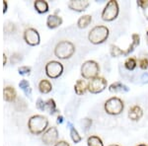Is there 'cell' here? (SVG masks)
Listing matches in <instances>:
<instances>
[{
    "label": "cell",
    "mask_w": 148,
    "mask_h": 146,
    "mask_svg": "<svg viewBox=\"0 0 148 146\" xmlns=\"http://www.w3.org/2000/svg\"><path fill=\"white\" fill-rule=\"evenodd\" d=\"M49 125V119L47 117L42 114H35L31 117L28 121V128L33 134H40L46 131V129Z\"/></svg>",
    "instance_id": "6da1fadb"
},
{
    "label": "cell",
    "mask_w": 148,
    "mask_h": 146,
    "mask_svg": "<svg viewBox=\"0 0 148 146\" xmlns=\"http://www.w3.org/2000/svg\"><path fill=\"white\" fill-rule=\"evenodd\" d=\"M110 31L106 26H95L89 32L88 35V39H89L90 42L93 45H100L105 42L109 38Z\"/></svg>",
    "instance_id": "7a4b0ae2"
},
{
    "label": "cell",
    "mask_w": 148,
    "mask_h": 146,
    "mask_svg": "<svg viewBox=\"0 0 148 146\" xmlns=\"http://www.w3.org/2000/svg\"><path fill=\"white\" fill-rule=\"evenodd\" d=\"M75 52V47L69 40H61L54 47V56L59 59L70 58Z\"/></svg>",
    "instance_id": "3957f363"
},
{
    "label": "cell",
    "mask_w": 148,
    "mask_h": 146,
    "mask_svg": "<svg viewBox=\"0 0 148 146\" xmlns=\"http://www.w3.org/2000/svg\"><path fill=\"white\" fill-rule=\"evenodd\" d=\"M104 109L107 114H111V116H118L123 111L125 105H123V100H121L120 98L112 97L105 103Z\"/></svg>",
    "instance_id": "277c9868"
},
{
    "label": "cell",
    "mask_w": 148,
    "mask_h": 146,
    "mask_svg": "<svg viewBox=\"0 0 148 146\" xmlns=\"http://www.w3.org/2000/svg\"><path fill=\"white\" fill-rule=\"evenodd\" d=\"M100 72V66L95 60H87L81 66V75L84 79H92L98 77Z\"/></svg>",
    "instance_id": "5b68a950"
},
{
    "label": "cell",
    "mask_w": 148,
    "mask_h": 146,
    "mask_svg": "<svg viewBox=\"0 0 148 146\" xmlns=\"http://www.w3.org/2000/svg\"><path fill=\"white\" fill-rule=\"evenodd\" d=\"M119 3L114 0H111L107 3L102 12V19L107 22H111L116 19L119 15Z\"/></svg>",
    "instance_id": "8992f818"
},
{
    "label": "cell",
    "mask_w": 148,
    "mask_h": 146,
    "mask_svg": "<svg viewBox=\"0 0 148 146\" xmlns=\"http://www.w3.org/2000/svg\"><path fill=\"white\" fill-rule=\"evenodd\" d=\"M45 71H46L47 77H49L51 79L58 78L63 72V65L59 61H56V60L49 61L46 64Z\"/></svg>",
    "instance_id": "52a82bcc"
},
{
    "label": "cell",
    "mask_w": 148,
    "mask_h": 146,
    "mask_svg": "<svg viewBox=\"0 0 148 146\" xmlns=\"http://www.w3.org/2000/svg\"><path fill=\"white\" fill-rule=\"evenodd\" d=\"M108 82L104 77H98L90 80V82L88 83V91L92 94H99V93L103 92L107 88Z\"/></svg>",
    "instance_id": "ba28073f"
},
{
    "label": "cell",
    "mask_w": 148,
    "mask_h": 146,
    "mask_svg": "<svg viewBox=\"0 0 148 146\" xmlns=\"http://www.w3.org/2000/svg\"><path fill=\"white\" fill-rule=\"evenodd\" d=\"M24 40L27 42L29 45H32V47H35V45H38L40 42V34L36 29L34 28H28L24 31Z\"/></svg>",
    "instance_id": "9c48e42d"
},
{
    "label": "cell",
    "mask_w": 148,
    "mask_h": 146,
    "mask_svg": "<svg viewBox=\"0 0 148 146\" xmlns=\"http://www.w3.org/2000/svg\"><path fill=\"white\" fill-rule=\"evenodd\" d=\"M57 138H58V130L56 126L47 128L42 135V140L46 145L56 144Z\"/></svg>",
    "instance_id": "30bf717a"
},
{
    "label": "cell",
    "mask_w": 148,
    "mask_h": 146,
    "mask_svg": "<svg viewBox=\"0 0 148 146\" xmlns=\"http://www.w3.org/2000/svg\"><path fill=\"white\" fill-rule=\"evenodd\" d=\"M90 3L87 0H71L68 3V7L73 11L83 12L89 7Z\"/></svg>",
    "instance_id": "8fae6325"
},
{
    "label": "cell",
    "mask_w": 148,
    "mask_h": 146,
    "mask_svg": "<svg viewBox=\"0 0 148 146\" xmlns=\"http://www.w3.org/2000/svg\"><path fill=\"white\" fill-rule=\"evenodd\" d=\"M143 117V111L138 105L132 106L128 111V119L132 121H138Z\"/></svg>",
    "instance_id": "7c38bea8"
},
{
    "label": "cell",
    "mask_w": 148,
    "mask_h": 146,
    "mask_svg": "<svg viewBox=\"0 0 148 146\" xmlns=\"http://www.w3.org/2000/svg\"><path fill=\"white\" fill-rule=\"evenodd\" d=\"M62 24V18L56 14H51L47 16V26L49 29H56Z\"/></svg>",
    "instance_id": "4fadbf2b"
},
{
    "label": "cell",
    "mask_w": 148,
    "mask_h": 146,
    "mask_svg": "<svg viewBox=\"0 0 148 146\" xmlns=\"http://www.w3.org/2000/svg\"><path fill=\"white\" fill-rule=\"evenodd\" d=\"M3 98L6 102H14L17 98V93L11 86H7L3 90Z\"/></svg>",
    "instance_id": "5bb4252c"
},
{
    "label": "cell",
    "mask_w": 148,
    "mask_h": 146,
    "mask_svg": "<svg viewBox=\"0 0 148 146\" xmlns=\"http://www.w3.org/2000/svg\"><path fill=\"white\" fill-rule=\"evenodd\" d=\"M74 90H75V93L77 95H84L86 93V91L88 90V84L86 83L85 80L83 79H79V80L76 81L75 85H74Z\"/></svg>",
    "instance_id": "9a60e30c"
},
{
    "label": "cell",
    "mask_w": 148,
    "mask_h": 146,
    "mask_svg": "<svg viewBox=\"0 0 148 146\" xmlns=\"http://www.w3.org/2000/svg\"><path fill=\"white\" fill-rule=\"evenodd\" d=\"M34 7H35L36 11L40 14L47 13V12L49 11V4H47V2L45 1V0H37V1H35Z\"/></svg>",
    "instance_id": "2e32d148"
},
{
    "label": "cell",
    "mask_w": 148,
    "mask_h": 146,
    "mask_svg": "<svg viewBox=\"0 0 148 146\" xmlns=\"http://www.w3.org/2000/svg\"><path fill=\"white\" fill-rule=\"evenodd\" d=\"M109 90H110V92L116 93V92H127L130 89H128L127 86H125V84H123V83L114 82L112 85H110Z\"/></svg>",
    "instance_id": "e0dca14e"
},
{
    "label": "cell",
    "mask_w": 148,
    "mask_h": 146,
    "mask_svg": "<svg viewBox=\"0 0 148 146\" xmlns=\"http://www.w3.org/2000/svg\"><path fill=\"white\" fill-rule=\"evenodd\" d=\"M131 39H132V42H131V45L128 47V49H126V51H125V56H128L130 52H132L134 51V47L139 45L140 44V37L138 34H133L131 36Z\"/></svg>",
    "instance_id": "ac0fdd59"
},
{
    "label": "cell",
    "mask_w": 148,
    "mask_h": 146,
    "mask_svg": "<svg viewBox=\"0 0 148 146\" xmlns=\"http://www.w3.org/2000/svg\"><path fill=\"white\" fill-rule=\"evenodd\" d=\"M52 89L51 83L49 82V80H46V79H42L40 80V84H39V90L42 94H47L49 93Z\"/></svg>",
    "instance_id": "d6986e66"
},
{
    "label": "cell",
    "mask_w": 148,
    "mask_h": 146,
    "mask_svg": "<svg viewBox=\"0 0 148 146\" xmlns=\"http://www.w3.org/2000/svg\"><path fill=\"white\" fill-rule=\"evenodd\" d=\"M92 22V16L91 15H84L80 17L77 21V26L80 29H85L90 25Z\"/></svg>",
    "instance_id": "ffe728a7"
},
{
    "label": "cell",
    "mask_w": 148,
    "mask_h": 146,
    "mask_svg": "<svg viewBox=\"0 0 148 146\" xmlns=\"http://www.w3.org/2000/svg\"><path fill=\"white\" fill-rule=\"evenodd\" d=\"M87 145L88 146H104V143L101 138L97 135H91L87 139Z\"/></svg>",
    "instance_id": "44dd1931"
},
{
    "label": "cell",
    "mask_w": 148,
    "mask_h": 146,
    "mask_svg": "<svg viewBox=\"0 0 148 146\" xmlns=\"http://www.w3.org/2000/svg\"><path fill=\"white\" fill-rule=\"evenodd\" d=\"M69 124V129H70V136H71V139L73 140L74 143H78L80 142L81 140H82V137H81V135H79V133H78V131L76 130L75 127L71 124L70 123H68Z\"/></svg>",
    "instance_id": "7402d4cb"
},
{
    "label": "cell",
    "mask_w": 148,
    "mask_h": 146,
    "mask_svg": "<svg viewBox=\"0 0 148 146\" xmlns=\"http://www.w3.org/2000/svg\"><path fill=\"white\" fill-rule=\"evenodd\" d=\"M19 87H20L21 89L23 90V92L25 93L26 96H28V97H31V94H32V89H31L30 84H29V82H28L27 80L23 79V80L21 81L20 83H19Z\"/></svg>",
    "instance_id": "603a6c76"
},
{
    "label": "cell",
    "mask_w": 148,
    "mask_h": 146,
    "mask_svg": "<svg viewBox=\"0 0 148 146\" xmlns=\"http://www.w3.org/2000/svg\"><path fill=\"white\" fill-rule=\"evenodd\" d=\"M46 110H47L51 114H54L56 112H58L56 109V104L53 99H49L46 102Z\"/></svg>",
    "instance_id": "cb8c5ba5"
},
{
    "label": "cell",
    "mask_w": 148,
    "mask_h": 146,
    "mask_svg": "<svg viewBox=\"0 0 148 146\" xmlns=\"http://www.w3.org/2000/svg\"><path fill=\"white\" fill-rule=\"evenodd\" d=\"M137 65V62H136V59L133 58V57H130V58H127L125 62V68L127 69V70H133V69H135Z\"/></svg>",
    "instance_id": "d4e9b609"
},
{
    "label": "cell",
    "mask_w": 148,
    "mask_h": 146,
    "mask_svg": "<svg viewBox=\"0 0 148 146\" xmlns=\"http://www.w3.org/2000/svg\"><path fill=\"white\" fill-rule=\"evenodd\" d=\"M111 54L114 57H118L121 56H125V51L121 49L119 47H116V45H111Z\"/></svg>",
    "instance_id": "484cf974"
},
{
    "label": "cell",
    "mask_w": 148,
    "mask_h": 146,
    "mask_svg": "<svg viewBox=\"0 0 148 146\" xmlns=\"http://www.w3.org/2000/svg\"><path fill=\"white\" fill-rule=\"evenodd\" d=\"M18 71L19 74H21V75H29L31 72V67H29V66H21V67L18 68Z\"/></svg>",
    "instance_id": "4316f807"
},
{
    "label": "cell",
    "mask_w": 148,
    "mask_h": 146,
    "mask_svg": "<svg viewBox=\"0 0 148 146\" xmlns=\"http://www.w3.org/2000/svg\"><path fill=\"white\" fill-rule=\"evenodd\" d=\"M138 65H139V67L141 69H147L148 68V59L147 58H140L139 60H138Z\"/></svg>",
    "instance_id": "83f0119b"
},
{
    "label": "cell",
    "mask_w": 148,
    "mask_h": 146,
    "mask_svg": "<svg viewBox=\"0 0 148 146\" xmlns=\"http://www.w3.org/2000/svg\"><path fill=\"white\" fill-rule=\"evenodd\" d=\"M36 105H37L38 109L40 110V111H45V110H46V102H45L42 99H40V98L38 99V101H37V103H36Z\"/></svg>",
    "instance_id": "f1b7e54d"
},
{
    "label": "cell",
    "mask_w": 148,
    "mask_h": 146,
    "mask_svg": "<svg viewBox=\"0 0 148 146\" xmlns=\"http://www.w3.org/2000/svg\"><path fill=\"white\" fill-rule=\"evenodd\" d=\"M21 59H22V56H21L20 53H13L11 56V63H17Z\"/></svg>",
    "instance_id": "f546056e"
},
{
    "label": "cell",
    "mask_w": 148,
    "mask_h": 146,
    "mask_svg": "<svg viewBox=\"0 0 148 146\" xmlns=\"http://www.w3.org/2000/svg\"><path fill=\"white\" fill-rule=\"evenodd\" d=\"M137 5L142 9H146L148 7V0H139L137 1Z\"/></svg>",
    "instance_id": "4dcf8cb0"
},
{
    "label": "cell",
    "mask_w": 148,
    "mask_h": 146,
    "mask_svg": "<svg viewBox=\"0 0 148 146\" xmlns=\"http://www.w3.org/2000/svg\"><path fill=\"white\" fill-rule=\"evenodd\" d=\"M53 146H70L68 144L66 141H64V140H60V141H57V142L54 144Z\"/></svg>",
    "instance_id": "1f68e13d"
},
{
    "label": "cell",
    "mask_w": 148,
    "mask_h": 146,
    "mask_svg": "<svg viewBox=\"0 0 148 146\" xmlns=\"http://www.w3.org/2000/svg\"><path fill=\"white\" fill-rule=\"evenodd\" d=\"M57 123H63V117L62 116H58L57 117Z\"/></svg>",
    "instance_id": "d6a6232c"
},
{
    "label": "cell",
    "mask_w": 148,
    "mask_h": 146,
    "mask_svg": "<svg viewBox=\"0 0 148 146\" xmlns=\"http://www.w3.org/2000/svg\"><path fill=\"white\" fill-rule=\"evenodd\" d=\"M3 6H4L3 13H6V11H7V2L6 1H3Z\"/></svg>",
    "instance_id": "836d02e7"
},
{
    "label": "cell",
    "mask_w": 148,
    "mask_h": 146,
    "mask_svg": "<svg viewBox=\"0 0 148 146\" xmlns=\"http://www.w3.org/2000/svg\"><path fill=\"white\" fill-rule=\"evenodd\" d=\"M6 62H7V56H6V54L4 53L3 54V64H4V65L6 64Z\"/></svg>",
    "instance_id": "e575fe53"
},
{
    "label": "cell",
    "mask_w": 148,
    "mask_h": 146,
    "mask_svg": "<svg viewBox=\"0 0 148 146\" xmlns=\"http://www.w3.org/2000/svg\"><path fill=\"white\" fill-rule=\"evenodd\" d=\"M137 146H147L146 144H144V143H141V144H138Z\"/></svg>",
    "instance_id": "d590c367"
},
{
    "label": "cell",
    "mask_w": 148,
    "mask_h": 146,
    "mask_svg": "<svg viewBox=\"0 0 148 146\" xmlns=\"http://www.w3.org/2000/svg\"><path fill=\"white\" fill-rule=\"evenodd\" d=\"M146 40H147V44H148V32L146 33Z\"/></svg>",
    "instance_id": "8d00e7d4"
},
{
    "label": "cell",
    "mask_w": 148,
    "mask_h": 146,
    "mask_svg": "<svg viewBox=\"0 0 148 146\" xmlns=\"http://www.w3.org/2000/svg\"><path fill=\"white\" fill-rule=\"evenodd\" d=\"M109 146H120V145H118V144H111V145H109Z\"/></svg>",
    "instance_id": "74e56055"
}]
</instances>
